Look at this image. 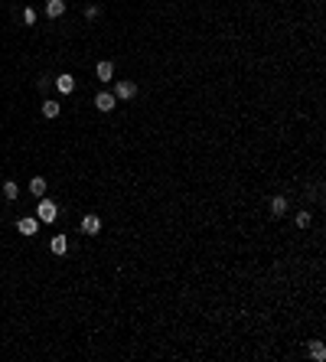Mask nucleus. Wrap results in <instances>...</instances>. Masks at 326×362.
<instances>
[{
    "label": "nucleus",
    "mask_w": 326,
    "mask_h": 362,
    "mask_svg": "<svg viewBox=\"0 0 326 362\" xmlns=\"http://www.w3.org/2000/svg\"><path fill=\"white\" fill-rule=\"evenodd\" d=\"M55 216H59V206H55L53 199H46V196H39V206H36V219L39 222H55Z\"/></svg>",
    "instance_id": "obj_1"
},
{
    "label": "nucleus",
    "mask_w": 326,
    "mask_h": 362,
    "mask_svg": "<svg viewBox=\"0 0 326 362\" xmlns=\"http://www.w3.org/2000/svg\"><path fill=\"white\" fill-rule=\"evenodd\" d=\"M137 95V85L130 82V78H121L118 85H114V98H121V101H130Z\"/></svg>",
    "instance_id": "obj_2"
},
{
    "label": "nucleus",
    "mask_w": 326,
    "mask_h": 362,
    "mask_svg": "<svg viewBox=\"0 0 326 362\" xmlns=\"http://www.w3.org/2000/svg\"><path fill=\"white\" fill-rule=\"evenodd\" d=\"M114 105H118V98H114L111 91H101V95L95 98V108H98V111H105V114H108V111H114Z\"/></svg>",
    "instance_id": "obj_3"
},
{
    "label": "nucleus",
    "mask_w": 326,
    "mask_h": 362,
    "mask_svg": "<svg viewBox=\"0 0 326 362\" xmlns=\"http://www.w3.org/2000/svg\"><path fill=\"white\" fill-rule=\"evenodd\" d=\"M82 232H85V235H98V232H101V219H98V216H85V219H82Z\"/></svg>",
    "instance_id": "obj_4"
},
{
    "label": "nucleus",
    "mask_w": 326,
    "mask_h": 362,
    "mask_svg": "<svg viewBox=\"0 0 326 362\" xmlns=\"http://www.w3.org/2000/svg\"><path fill=\"white\" fill-rule=\"evenodd\" d=\"M55 88H59L62 95H72V91H75V78L72 75H55Z\"/></svg>",
    "instance_id": "obj_5"
},
{
    "label": "nucleus",
    "mask_w": 326,
    "mask_h": 362,
    "mask_svg": "<svg viewBox=\"0 0 326 362\" xmlns=\"http://www.w3.org/2000/svg\"><path fill=\"white\" fill-rule=\"evenodd\" d=\"M95 75H98V82H111L114 78V62H98Z\"/></svg>",
    "instance_id": "obj_6"
},
{
    "label": "nucleus",
    "mask_w": 326,
    "mask_h": 362,
    "mask_svg": "<svg viewBox=\"0 0 326 362\" xmlns=\"http://www.w3.org/2000/svg\"><path fill=\"white\" fill-rule=\"evenodd\" d=\"M17 229H20L23 235H36V232H39V219H17Z\"/></svg>",
    "instance_id": "obj_7"
},
{
    "label": "nucleus",
    "mask_w": 326,
    "mask_h": 362,
    "mask_svg": "<svg viewBox=\"0 0 326 362\" xmlns=\"http://www.w3.org/2000/svg\"><path fill=\"white\" fill-rule=\"evenodd\" d=\"M30 193H33L36 199L46 196V180H43V176H33V180H30Z\"/></svg>",
    "instance_id": "obj_8"
},
{
    "label": "nucleus",
    "mask_w": 326,
    "mask_h": 362,
    "mask_svg": "<svg viewBox=\"0 0 326 362\" xmlns=\"http://www.w3.org/2000/svg\"><path fill=\"white\" fill-rule=\"evenodd\" d=\"M284 212H287V199H284V196H274V199H271V216H277V219H281Z\"/></svg>",
    "instance_id": "obj_9"
},
{
    "label": "nucleus",
    "mask_w": 326,
    "mask_h": 362,
    "mask_svg": "<svg viewBox=\"0 0 326 362\" xmlns=\"http://www.w3.org/2000/svg\"><path fill=\"white\" fill-rule=\"evenodd\" d=\"M46 13L55 20V17H62V13H65V3H62V0H49V3H46Z\"/></svg>",
    "instance_id": "obj_10"
},
{
    "label": "nucleus",
    "mask_w": 326,
    "mask_h": 362,
    "mask_svg": "<svg viewBox=\"0 0 326 362\" xmlns=\"http://www.w3.org/2000/svg\"><path fill=\"white\" fill-rule=\"evenodd\" d=\"M69 252V238H65V235H55L53 238V254H65Z\"/></svg>",
    "instance_id": "obj_11"
},
{
    "label": "nucleus",
    "mask_w": 326,
    "mask_h": 362,
    "mask_svg": "<svg viewBox=\"0 0 326 362\" xmlns=\"http://www.w3.org/2000/svg\"><path fill=\"white\" fill-rule=\"evenodd\" d=\"M310 359H316V362L326 359V346H323V343H310Z\"/></svg>",
    "instance_id": "obj_12"
},
{
    "label": "nucleus",
    "mask_w": 326,
    "mask_h": 362,
    "mask_svg": "<svg viewBox=\"0 0 326 362\" xmlns=\"http://www.w3.org/2000/svg\"><path fill=\"white\" fill-rule=\"evenodd\" d=\"M3 196H7V199H17V196H20V186H17L13 180H7V183H3Z\"/></svg>",
    "instance_id": "obj_13"
},
{
    "label": "nucleus",
    "mask_w": 326,
    "mask_h": 362,
    "mask_svg": "<svg viewBox=\"0 0 326 362\" xmlns=\"http://www.w3.org/2000/svg\"><path fill=\"white\" fill-rule=\"evenodd\" d=\"M59 114V101H46L43 105V118H55Z\"/></svg>",
    "instance_id": "obj_14"
},
{
    "label": "nucleus",
    "mask_w": 326,
    "mask_h": 362,
    "mask_svg": "<svg viewBox=\"0 0 326 362\" xmlns=\"http://www.w3.org/2000/svg\"><path fill=\"white\" fill-rule=\"evenodd\" d=\"M310 222H313V219H310V212H307V209H304V212H297V225H300V229H307Z\"/></svg>",
    "instance_id": "obj_15"
},
{
    "label": "nucleus",
    "mask_w": 326,
    "mask_h": 362,
    "mask_svg": "<svg viewBox=\"0 0 326 362\" xmlns=\"http://www.w3.org/2000/svg\"><path fill=\"white\" fill-rule=\"evenodd\" d=\"M23 23L33 26V23H36V10H23Z\"/></svg>",
    "instance_id": "obj_16"
},
{
    "label": "nucleus",
    "mask_w": 326,
    "mask_h": 362,
    "mask_svg": "<svg viewBox=\"0 0 326 362\" xmlns=\"http://www.w3.org/2000/svg\"><path fill=\"white\" fill-rule=\"evenodd\" d=\"M98 13H101V10H98V7H95V3H91V7H85V17H88V20H95V17H98Z\"/></svg>",
    "instance_id": "obj_17"
},
{
    "label": "nucleus",
    "mask_w": 326,
    "mask_h": 362,
    "mask_svg": "<svg viewBox=\"0 0 326 362\" xmlns=\"http://www.w3.org/2000/svg\"><path fill=\"white\" fill-rule=\"evenodd\" d=\"M46 3H49V0H46Z\"/></svg>",
    "instance_id": "obj_18"
}]
</instances>
